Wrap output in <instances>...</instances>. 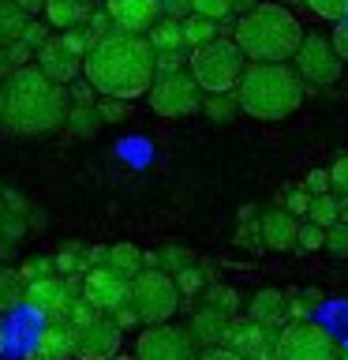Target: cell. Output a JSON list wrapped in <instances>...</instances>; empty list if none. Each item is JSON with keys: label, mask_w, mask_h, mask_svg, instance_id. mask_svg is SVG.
<instances>
[{"label": "cell", "mask_w": 348, "mask_h": 360, "mask_svg": "<svg viewBox=\"0 0 348 360\" xmlns=\"http://www.w3.org/2000/svg\"><path fill=\"white\" fill-rule=\"evenodd\" d=\"M154 49L146 34H120L112 30L94 41L83 56V79L101 98H142L154 83Z\"/></svg>", "instance_id": "6da1fadb"}, {"label": "cell", "mask_w": 348, "mask_h": 360, "mask_svg": "<svg viewBox=\"0 0 348 360\" xmlns=\"http://www.w3.org/2000/svg\"><path fill=\"white\" fill-rule=\"evenodd\" d=\"M67 117V90L38 64H19L4 79V128L15 135H49Z\"/></svg>", "instance_id": "7a4b0ae2"}, {"label": "cell", "mask_w": 348, "mask_h": 360, "mask_svg": "<svg viewBox=\"0 0 348 360\" xmlns=\"http://www.w3.org/2000/svg\"><path fill=\"white\" fill-rule=\"evenodd\" d=\"M236 98L240 109L255 120H285L292 117L303 98H307V83L300 72L285 64H266V60H247L240 83H236Z\"/></svg>", "instance_id": "3957f363"}, {"label": "cell", "mask_w": 348, "mask_h": 360, "mask_svg": "<svg viewBox=\"0 0 348 360\" xmlns=\"http://www.w3.org/2000/svg\"><path fill=\"white\" fill-rule=\"evenodd\" d=\"M300 38H303V27L300 19L292 15L285 4H258L240 15L232 30V41L240 45V53L247 60H266V64H285L292 60V53L300 49Z\"/></svg>", "instance_id": "277c9868"}, {"label": "cell", "mask_w": 348, "mask_h": 360, "mask_svg": "<svg viewBox=\"0 0 348 360\" xmlns=\"http://www.w3.org/2000/svg\"><path fill=\"white\" fill-rule=\"evenodd\" d=\"M187 68L195 75V83L202 86V94H218V90H236L247 68V56L232 38H210L191 49Z\"/></svg>", "instance_id": "5b68a950"}, {"label": "cell", "mask_w": 348, "mask_h": 360, "mask_svg": "<svg viewBox=\"0 0 348 360\" xmlns=\"http://www.w3.org/2000/svg\"><path fill=\"white\" fill-rule=\"evenodd\" d=\"M128 304L142 326H157V323H168L180 311V289L168 270L142 266L128 285Z\"/></svg>", "instance_id": "8992f818"}, {"label": "cell", "mask_w": 348, "mask_h": 360, "mask_svg": "<svg viewBox=\"0 0 348 360\" xmlns=\"http://www.w3.org/2000/svg\"><path fill=\"white\" fill-rule=\"evenodd\" d=\"M277 360H341L337 338L311 319H288L277 330Z\"/></svg>", "instance_id": "52a82bcc"}, {"label": "cell", "mask_w": 348, "mask_h": 360, "mask_svg": "<svg viewBox=\"0 0 348 360\" xmlns=\"http://www.w3.org/2000/svg\"><path fill=\"white\" fill-rule=\"evenodd\" d=\"M150 109L157 117H168V120H180V117H191V112L202 109V86L195 83L191 72H173V75H154L150 90Z\"/></svg>", "instance_id": "ba28073f"}, {"label": "cell", "mask_w": 348, "mask_h": 360, "mask_svg": "<svg viewBox=\"0 0 348 360\" xmlns=\"http://www.w3.org/2000/svg\"><path fill=\"white\" fill-rule=\"evenodd\" d=\"M341 56H337L333 49V41L326 38V34L319 30H303V38H300V49L292 53V68L300 72L303 83H311V86H330L341 79Z\"/></svg>", "instance_id": "9c48e42d"}, {"label": "cell", "mask_w": 348, "mask_h": 360, "mask_svg": "<svg viewBox=\"0 0 348 360\" xmlns=\"http://www.w3.org/2000/svg\"><path fill=\"white\" fill-rule=\"evenodd\" d=\"M135 360H199V342L187 326L157 323L135 338Z\"/></svg>", "instance_id": "30bf717a"}, {"label": "cell", "mask_w": 348, "mask_h": 360, "mask_svg": "<svg viewBox=\"0 0 348 360\" xmlns=\"http://www.w3.org/2000/svg\"><path fill=\"white\" fill-rule=\"evenodd\" d=\"M83 297V278H64V274H49V278H38V281H27V300L38 315L49 319H67L72 304Z\"/></svg>", "instance_id": "8fae6325"}, {"label": "cell", "mask_w": 348, "mask_h": 360, "mask_svg": "<svg viewBox=\"0 0 348 360\" xmlns=\"http://www.w3.org/2000/svg\"><path fill=\"white\" fill-rule=\"evenodd\" d=\"M120 342H123V330L105 311H94L86 323L75 326V356L79 360H109L112 353H120Z\"/></svg>", "instance_id": "7c38bea8"}, {"label": "cell", "mask_w": 348, "mask_h": 360, "mask_svg": "<svg viewBox=\"0 0 348 360\" xmlns=\"http://www.w3.org/2000/svg\"><path fill=\"white\" fill-rule=\"evenodd\" d=\"M221 345L240 353L243 360H277V330L255 319H240V315H232Z\"/></svg>", "instance_id": "4fadbf2b"}, {"label": "cell", "mask_w": 348, "mask_h": 360, "mask_svg": "<svg viewBox=\"0 0 348 360\" xmlns=\"http://www.w3.org/2000/svg\"><path fill=\"white\" fill-rule=\"evenodd\" d=\"M128 285H131V278H123L120 270L98 263L83 274V300L90 308L109 315V311H116L120 304H128Z\"/></svg>", "instance_id": "5bb4252c"}, {"label": "cell", "mask_w": 348, "mask_h": 360, "mask_svg": "<svg viewBox=\"0 0 348 360\" xmlns=\"http://www.w3.org/2000/svg\"><path fill=\"white\" fill-rule=\"evenodd\" d=\"M34 64H38L53 83L67 86L72 79L83 75V49H75V45L67 41V34H60V38H45L38 49H34Z\"/></svg>", "instance_id": "9a60e30c"}, {"label": "cell", "mask_w": 348, "mask_h": 360, "mask_svg": "<svg viewBox=\"0 0 348 360\" xmlns=\"http://www.w3.org/2000/svg\"><path fill=\"white\" fill-rule=\"evenodd\" d=\"M161 0H105V15L120 34H146L161 19Z\"/></svg>", "instance_id": "2e32d148"}, {"label": "cell", "mask_w": 348, "mask_h": 360, "mask_svg": "<svg viewBox=\"0 0 348 360\" xmlns=\"http://www.w3.org/2000/svg\"><path fill=\"white\" fill-rule=\"evenodd\" d=\"M258 233H262V248L269 252H292L300 233V218L285 207H266L258 214Z\"/></svg>", "instance_id": "e0dca14e"}, {"label": "cell", "mask_w": 348, "mask_h": 360, "mask_svg": "<svg viewBox=\"0 0 348 360\" xmlns=\"http://www.w3.org/2000/svg\"><path fill=\"white\" fill-rule=\"evenodd\" d=\"M229 323H232L229 311L213 308V304H202V308H195V315H191L187 330H191V338H195L202 349H210V345H221V342H225Z\"/></svg>", "instance_id": "ac0fdd59"}, {"label": "cell", "mask_w": 348, "mask_h": 360, "mask_svg": "<svg viewBox=\"0 0 348 360\" xmlns=\"http://www.w3.org/2000/svg\"><path fill=\"white\" fill-rule=\"evenodd\" d=\"M38 353L45 360H72L75 356V323L72 319H49L38 334Z\"/></svg>", "instance_id": "d6986e66"}, {"label": "cell", "mask_w": 348, "mask_h": 360, "mask_svg": "<svg viewBox=\"0 0 348 360\" xmlns=\"http://www.w3.org/2000/svg\"><path fill=\"white\" fill-rule=\"evenodd\" d=\"M247 319L281 330V326L288 323V297L281 289H258L255 297L247 300Z\"/></svg>", "instance_id": "ffe728a7"}, {"label": "cell", "mask_w": 348, "mask_h": 360, "mask_svg": "<svg viewBox=\"0 0 348 360\" xmlns=\"http://www.w3.org/2000/svg\"><path fill=\"white\" fill-rule=\"evenodd\" d=\"M41 11L53 30H72L79 22H86V15L94 11V0H45Z\"/></svg>", "instance_id": "44dd1931"}, {"label": "cell", "mask_w": 348, "mask_h": 360, "mask_svg": "<svg viewBox=\"0 0 348 360\" xmlns=\"http://www.w3.org/2000/svg\"><path fill=\"white\" fill-rule=\"evenodd\" d=\"M64 124L72 128V135H79V139H94V135L105 128V120H101V112H98V101L94 105H67Z\"/></svg>", "instance_id": "7402d4cb"}, {"label": "cell", "mask_w": 348, "mask_h": 360, "mask_svg": "<svg viewBox=\"0 0 348 360\" xmlns=\"http://www.w3.org/2000/svg\"><path fill=\"white\" fill-rule=\"evenodd\" d=\"M202 112H206L213 124H232L243 109H240L236 90H218V94H206V98H202Z\"/></svg>", "instance_id": "603a6c76"}, {"label": "cell", "mask_w": 348, "mask_h": 360, "mask_svg": "<svg viewBox=\"0 0 348 360\" xmlns=\"http://www.w3.org/2000/svg\"><path fill=\"white\" fill-rule=\"evenodd\" d=\"M53 266H56V274H64V278H83L90 270V248L86 244H64L60 252L53 255Z\"/></svg>", "instance_id": "cb8c5ba5"}, {"label": "cell", "mask_w": 348, "mask_h": 360, "mask_svg": "<svg viewBox=\"0 0 348 360\" xmlns=\"http://www.w3.org/2000/svg\"><path fill=\"white\" fill-rule=\"evenodd\" d=\"M27 300V278L19 266H0V311H15Z\"/></svg>", "instance_id": "d4e9b609"}, {"label": "cell", "mask_w": 348, "mask_h": 360, "mask_svg": "<svg viewBox=\"0 0 348 360\" xmlns=\"http://www.w3.org/2000/svg\"><path fill=\"white\" fill-rule=\"evenodd\" d=\"M27 22H30V11H22L15 0H0V45L19 41Z\"/></svg>", "instance_id": "484cf974"}, {"label": "cell", "mask_w": 348, "mask_h": 360, "mask_svg": "<svg viewBox=\"0 0 348 360\" xmlns=\"http://www.w3.org/2000/svg\"><path fill=\"white\" fill-rule=\"evenodd\" d=\"M146 41H150V49H154V53H161V49H180V45H184V34H180V19H176V15L157 19L154 27L146 30Z\"/></svg>", "instance_id": "4316f807"}, {"label": "cell", "mask_w": 348, "mask_h": 360, "mask_svg": "<svg viewBox=\"0 0 348 360\" xmlns=\"http://www.w3.org/2000/svg\"><path fill=\"white\" fill-rule=\"evenodd\" d=\"M105 266L120 270L123 278H135L142 270V252L135 244H109L105 248Z\"/></svg>", "instance_id": "83f0119b"}, {"label": "cell", "mask_w": 348, "mask_h": 360, "mask_svg": "<svg viewBox=\"0 0 348 360\" xmlns=\"http://www.w3.org/2000/svg\"><path fill=\"white\" fill-rule=\"evenodd\" d=\"M180 34H184V45H191V49H195V45L210 41V38H218V22L191 11V15L180 19Z\"/></svg>", "instance_id": "f1b7e54d"}, {"label": "cell", "mask_w": 348, "mask_h": 360, "mask_svg": "<svg viewBox=\"0 0 348 360\" xmlns=\"http://www.w3.org/2000/svg\"><path fill=\"white\" fill-rule=\"evenodd\" d=\"M319 304H322V292L319 289H296L288 297V319H311L314 311H319Z\"/></svg>", "instance_id": "f546056e"}, {"label": "cell", "mask_w": 348, "mask_h": 360, "mask_svg": "<svg viewBox=\"0 0 348 360\" xmlns=\"http://www.w3.org/2000/svg\"><path fill=\"white\" fill-rule=\"evenodd\" d=\"M307 221H314V225H322V229H330V225L337 221V195H311V207H307V214H303Z\"/></svg>", "instance_id": "4dcf8cb0"}, {"label": "cell", "mask_w": 348, "mask_h": 360, "mask_svg": "<svg viewBox=\"0 0 348 360\" xmlns=\"http://www.w3.org/2000/svg\"><path fill=\"white\" fill-rule=\"evenodd\" d=\"M173 281H176V289H180V297H199V292L202 289H206V270H202V266H195V263H191V266H184V270H176V274H173Z\"/></svg>", "instance_id": "1f68e13d"}, {"label": "cell", "mask_w": 348, "mask_h": 360, "mask_svg": "<svg viewBox=\"0 0 348 360\" xmlns=\"http://www.w3.org/2000/svg\"><path fill=\"white\" fill-rule=\"evenodd\" d=\"M322 244H326V229L322 225H314V221H303L300 225V233H296V248L292 252H322Z\"/></svg>", "instance_id": "d6a6232c"}, {"label": "cell", "mask_w": 348, "mask_h": 360, "mask_svg": "<svg viewBox=\"0 0 348 360\" xmlns=\"http://www.w3.org/2000/svg\"><path fill=\"white\" fill-rule=\"evenodd\" d=\"M191 263H195V255H191L187 248H180V244H168V248H161V252H157V266L168 270V274H176V270H184V266H191Z\"/></svg>", "instance_id": "836d02e7"}, {"label": "cell", "mask_w": 348, "mask_h": 360, "mask_svg": "<svg viewBox=\"0 0 348 360\" xmlns=\"http://www.w3.org/2000/svg\"><path fill=\"white\" fill-rule=\"evenodd\" d=\"M187 4H191L195 15H206L213 22H225L232 15V0H187Z\"/></svg>", "instance_id": "e575fe53"}, {"label": "cell", "mask_w": 348, "mask_h": 360, "mask_svg": "<svg viewBox=\"0 0 348 360\" xmlns=\"http://www.w3.org/2000/svg\"><path fill=\"white\" fill-rule=\"evenodd\" d=\"M206 304H213V308H221L229 315L240 311V297H236V289H229V285H206Z\"/></svg>", "instance_id": "d590c367"}, {"label": "cell", "mask_w": 348, "mask_h": 360, "mask_svg": "<svg viewBox=\"0 0 348 360\" xmlns=\"http://www.w3.org/2000/svg\"><path fill=\"white\" fill-rule=\"evenodd\" d=\"M326 252L337 255V259H348V225L344 221H333L330 229H326Z\"/></svg>", "instance_id": "8d00e7d4"}, {"label": "cell", "mask_w": 348, "mask_h": 360, "mask_svg": "<svg viewBox=\"0 0 348 360\" xmlns=\"http://www.w3.org/2000/svg\"><path fill=\"white\" fill-rule=\"evenodd\" d=\"M184 68H187V56L180 53V49L154 53V72H157V75H173V72H184Z\"/></svg>", "instance_id": "74e56055"}, {"label": "cell", "mask_w": 348, "mask_h": 360, "mask_svg": "<svg viewBox=\"0 0 348 360\" xmlns=\"http://www.w3.org/2000/svg\"><path fill=\"white\" fill-rule=\"evenodd\" d=\"M64 90H67V105H94V101H98V90L90 86L83 75L72 79V83H67Z\"/></svg>", "instance_id": "f35d334b"}, {"label": "cell", "mask_w": 348, "mask_h": 360, "mask_svg": "<svg viewBox=\"0 0 348 360\" xmlns=\"http://www.w3.org/2000/svg\"><path fill=\"white\" fill-rule=\"evenodd\" d=\"M303 4H307L314 15L319 19H344L348 15V0H303Z\"/></svg>", "instance_id": "ab89813d"}, {"label": "cell", "mask_w": 348, "mask_h": 360, "mask_svg": "<svg viewBox=\"0 0 348 360\" xmlns=\"http://www.w3.org/2000/svg\"><path fill=\"white\" fill-rule=\"evenodd\" d=\"M19 274L27 278V281H38V278H49V274H56L53 255H34V259H27V263L19 266Z\"/></svg>", "instance_id": "60d3db41"}, {"label": "cell", "mask_w": 348, "mask_h": 360, "mask_svg": "<svg viewBox=\"0 0 348 360\" xmlns=\"http://www.w3.org/2000/svg\"><path fill=\"white\" fill-rule=\"evenodd\" d=\"M330 188L337 191V195H348V154H341L330 165Z\"/></svg>", "instance_id": "b9f144b4"}, {"label": "cell", "mask_w": 348, "mask_h": 360, "mask_svg": "<svg viewBox=\"0 0 348 360\" xmlns=\"http://www.w3.org/2000/svg\"><path fill=\"white\" fill-rule=\"evenodd\" d=\"M307 207H311V191L307 188H292L288 191V195H285V210H292V214H296V218H303V214H307Z\"/></svg>", "instance_id": "7bdbcfd3"}, {"label": "cell", "mask_w": 348, "mask_h": 360, "mask_svg": "<svg viewBox=\"0 0 348 360\" xmlns=\"http://www.w3.org/2000/svg\"><path fill=\"white\" fill-rule=\"evenodd\" d=\"M45 38H49V22H34V19H30V22H27V30H22V38H19V41H22V45H27V49L34 53V49H38V45H41Z\"/></svg>", "instance_id": "ee69618b"}, {"label": "cell", "mask_w": 348, "mask_h": 360, "mask_svg": "<svg viewBox=\"0 0 348 360\" xmlns=\"http://www.w3.org/2000/svg\"><path fill=\"white\" fill-rule=\"evenodd\" d=\"M303 188H307L311 195H326V191H333L330 188V169H311L307 180H303Z\"/></svg>", "instance_id": "f6af8a7d"}, {"label": "cell", "mask_w": 348, "mask_h": 360, "mask_svg": "<svg viewBox=\"0 0 348 360\" xmlns=\"http://www.w3.org/2000/svg\"><path fill=\"white\" fill-rule=\"evenodd\" d=\"M330 41H333L337 56H341V60H348V15L333 22V34H330Z\"/></svg>", "instance_id": "bcb514c9"}, {"label": "cell", "mask_w": 348, "mask_h": 360, "mask_svg": "<svg viewBox=\"0 0 348 360\" xmlns=\"http://www.w3.org/2000/svg\"><path fill=\"white\" fill-rule=\"evenodd\" d=\"M199 360H243L240 353H232V349H225V345H210V349H202Z\"/></svg>", "instance_id": "7dc6e473"}, {"label": "cell", "mask_w": 348, "mask_h": 360, "mask_svg": "<svg viewBox=\"0 0 348 360\" xmlns=\"http://www.w3.org/2000/svg\"><path fill=\"white\" fill-rule=\"evenodd\" d=\"M255 4H258V0H232V15H247Z\"/></svg>", "instance_id": "c3c4849f"}, {"label": "cell", "mask_w": 348, "mask_h": 360, "mask_svg": "<svg viewBox=\"0 0 348 360\" xmlns=\"http://www.w3.org/2000/svg\"><path fill=\"white\" fill-rule=\"evenodd\" d=\"M337 221L348 225V195H337Z\"/></svg>", "instance_id": "681fc988"}, {"label": "cell", "mask_w": 348, "mask_h": 360, "mask_svg": "<svg viewBox=\"0 0 348 360\" xmlns=\"http://www.w3.org/2000/svg\"><path fill=\"white\" fill-rule=\"evenodd\" d=\"M15 4H19L22 11H38V8L45 4V0H15Z\"/></svg>", "instance_id": "f907efd6"}, {"label": "cell", "mask_w": 348, "mask_h": 360, "mask_svg": "<svg viewBox=\"0 0 348 360\" xmlns=\"http://www.w3.org/2000/svg\"><path fill=\"white\" fill-rule=\"evenodd\" d=\"M109 360H135V356H128V353H112Z\"/></svg>", "instance_id": "816d5d0a"}, {"label": "cell", "mask_w": 348, "mask_h": 360, "mask_svg": "<svg viewBox=\"0 0 348 360\" xmlns=\"http://www.w3.org/2000/svg\"><path fill=\"white\" fill-rule=\"evenodd\" d=\"M0 117H4V86H0Z\"/></svg>", "instance_id": "f5cc1de1"}, {"label": "cell", "mask_w": 348, "mask_h": 360, "mask_svg": "<svg viewBox=\"0 0 348 360\" xmlns=\"http://www.w3.org/2000/svg\"><path fill=\"white\" fill-rule=\"evenodd\" d=\"M27 360H45V356H41V353H38V349H34V353H30V356H27Z\"/></svg>", "instance_id": "db71d44e"}, {"label": "cell", "mask_w": 348, "mask_h": 360, "mask_svg": "<svg viewBox=\"0 0 348 360\" xmlns=\"http://www.w3.org/2000/svg\"><path fill=\"white\" fill-rule=\"evenodd\" d=\"M0 349H4V338H0Z\"/></svg>", "instance_id": "11a10c76"}, {"label": "cell", "mask_w": 348, "mask_h": 360, "mask_svg": "<svg viewBox=\"0 0 348 360\" xmlns=\"http://www.w3.org/2000/svg\"><path fill=\"white\" fill-rule=\"evenodd\" d=\"M341 360H348V356H341Z\"/></svg>", "instance_id": "9f6ffc18"}]
</instances>
